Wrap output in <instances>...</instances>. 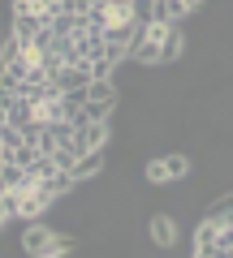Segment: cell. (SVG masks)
<instances>
[{
	"instance_id": "cell-10",
	"label": "cell",
	"mask_w": 233,
	"mask_h": 258,
	"mask_svg": "<svg viewBox=\"0 0 233 258\" xmlns=\"http://www.w3.org/2000/svg\"><path fill=\"white\" fill-rule=\"evenodd\" d=\"M164 168H168V181H186V176H190V159L181 155V151L164 155Z\"/></svg>"
},
{
	"instance_id": "cell-5",
	"label": "cell",
	"mask_w": 233,
	"mask_h": 258,
	"mask_svg": "<svg viewBox=\"0 0 233 258\" xmlns=\"http://www.w3.org/2000/svg\"><path fill=\"white\" fill-rule=\"evenodd\" d=\"M216 241H220V224L212 220V215H203L195 228V254L199 258H216Z\"/></svg>"
},
{
	"instance_id": "cell-8",
	"label": "cell",
	"mask_w": 233,
	"mask_h": 258,
	"mask_svg": "<svg viewBox=\"0 0 233 258\" xmlns=\"http://www.w3.org/2000/svg\"><path fill=\"white\" fill-rule=\"evenodd\" d=\"M104 168V151H82V155L74 159V168H69V172L78 176V181H86V176H95Z\"/></svg>"
},
{
	"instance_id": "cell-3",
	"label": "cell",
	"mask_w": 233,
	"mask_h": 258,
	"mask_svg": "<svg viewBox=\"0 0 233 258\" xmlns=\"http://www.w3.org/2000/svg\"><path fill=\"white\" fill-rule=\"evenodd\" d=\"M48 26V18L35 5H13V39L18 43H35V35Z\"/></svg>"
},
{
	"instance_id": "cell-11",
	"label": "cell",
	"mask_w": 233,
	"mask_h": 258,
	"mask_svg": "<svg viewBox=\"0 0 233 258\" xmlns=\"http://www.w3.org/2000/svg\"><path fill=\"white\" fill-rule=\"evenodd\" d=\"M203 215H212L216 224H233V194H224V198H216V203L207 207Z\"/></svg>"
},
{
	"instance_id": "cell-15",
	"label": "cell",
	"mask_w": 233,
	"mask_h": 258,
	"mask_svg": "<svg viewBox=\"0 0 233 258\" xmlns=\"http://www.w3.org/2000/svg\"><path fill=\"white\" fill-rule=\"evenodd\" d=\"M186 5V13H195V9H203V0H181Z\"/></svg>"
},
{
	"instance_id": "cell-13",
	"label": "cell",
	"mask_w": 233,
	"mask_h": 258,
	"mask_svg": "<svg viewBox=\"0 0 233 258\" xmlns=\"http://www.w3.org/2000/svg\"><path fill=\"white\" fill-rule=\"evenodd\" d=\"M216 258H233V224H220V241H216Z\"/></svg>"
},
{
	"instance_id": "cell-6",
	"label": "cell",
	"mask_w": 233,
	"mask_h": 258,
	"mask_svg": "<svg viewBox=\"0 0 233 258\" xmlns=\"http://www.w3.org/2000/svg\"><path fill=\"white\" fill-rule=\"evenodd\" d=\"M74 185H78V176H74V172H65V168H56V172L48 176V181L39 185V189H43L48 198H52V203H56V198H65V194L74 189Z\"/></svg>"
},
{
	"instance_id": "cell-14",
	"label": "cell",
	"mask_w": 233,
	"mask_h": 258,
	"mask_svg": "<svg viewBox=\"0 0 233 258\" xmlns=\"http://www.w3.org/2000/svg\"><path fill=\"white\" fill-rule=\"evenodd\" d=\"M13 215H9V203H5V194H0V232H5V224H9Z\"/></svg>"
},
{
	"instance_id": "cell-4",
	"label": "cell",
	"mask_w": 233,
	"mask_h": 258,
	"mask_svg": "<svg viewBox=\"0 0 233 258\" xmlns=\"http://www.w3.org/2000/svg\"><path fill=\"white\" fill-rule=\"evenodd\" d=\"M108 134H112V129H108V120H82L69 147H74L78 155H82V151H104V147H108Z\"/></svg>"
},
{
	"instance_id": "cell-1",
	"label": "cell",
	"mask_w": 233,
	"mask_h": 258,
	"mask_svg": "<svg viewBox=\"0 0 233 258\" xmlns=\"http://www.w3.org/2000/svg\"><path fill=\"white\" fill-rule=\"evenodd\" d=\"M181 22H156L151 18L147 26H143V39L134 43V60L138 64H168V60H177L181 56Z\"/></svg>"
},
{
	"instance_id": "cell-7",
	"label": "cell",
	"mask_w": 233,
	"mask_h": 258,
	"mask_svg": "<svg viewBox=\"0 0 233 258\" xmlns=\"http://www.w3.org/2000/svg\"><path fill=\"white\" fill-rule=\"evenodd\" d=\"M151 241H156V245H173V241H177V224H173V215H151Z\"/></svg>"
},
{
	"instance_id": "cell-2",
	"label": "cell",
	"mask_w": 233,
	"mask_h": 258,
	"mask_svg": "<svg viewBox=\"0 0 233 258\" xmlns=\"http://www.w3.org/2000/svg\"><path fill=\"white\" fill-rule=\"evenodd\" d=\"M22 249H26L30 258H61V254H69V249H74V241L61 237V232H52L48 224L30 220L26 228H22Z\"/></svg>"
},
{
	"instance_id": "cell-12",
	"label": "cell",
	"mask_w": 233,
	"mask_h": 258,
	"mask_svg": "<svg viewBox=\"0 0 233 258\" xmlns=\"http://www.w3.org/2000/svg\"><path fill=\"white\" fill-rule=\"evenodd\" d=\"M143 176H147L151 185H173V181H168V168H164V159H151V164L143 168Z\"/></svg>"
},
{
	"instance_id": "cell-9",
	"label": "cell",
	"mask_w": 233,
	"mask_h": 258,
	"mask_svg": "<svg viewBox=\"0 0 233 258\" xmlns=\"http://www.w3.org/2000/svg\"><path fill=\"white\" fill-rule=\"evenodd\" d=\"M151 18L156 22H181L186 18V5L181 0H151Z\"/></svg>"
}]
</instances>
